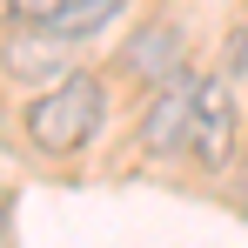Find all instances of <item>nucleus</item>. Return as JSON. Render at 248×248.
I'll return each instance as SVG.
<instances>
[{
    "instance_id": "6e6552de",
    "label": "nucleus",
    "mask_w": 248,
    "mask_h": 248,
    "mask_svg": "<svg viewBox=\"0 0 248 248\" xmlns=\"http://www.w3.org/2000/svg\"><path fill=\"white\" fill-rule=\"evenodd\" d=\"M235 87H248V20H235L228 27V67H221Z\"/></svg>"
},
{
    "instance_id": "20e7f679",
    "label": "nucleus",
    "mask_w": 248,
    "mask_h": 248,
    "mask_svg": "<svg viewBox=\"0 0 248 248\" xmlns=\"http://www.w3.org/2000/svg\"><path fill=\"white\" fill-rule=\"evenodd\" d=\"M188 67V27L174 20V14H148L134 34H127V47L114 54V74L134 87H161L168 74H181Z\"/></svg>"
},
{
    "instance_id": "0eeeda50",
    "label": "nucleus",
    "mask_w": 248,
    "mask_h": 248,
    "mask_svg": "<svg viewBox=\"0 0 248 248\" xmlns=\"http://www.w3.org/2000/svg\"><path fill=\"white\" fill-rule=\"evenodd\" d=\"M61 7H67V0H0V27H14V34H27V27H54Z\"/></svg>"
},
{
    "instance_id": "423d86ee",
    "label": "nucleus",
    "mask_w": 248,
    "mask_h": 248,
    "mask_svg": "<svg viewBox=\"0 0 248 248\" xmlns=\"http://www.w3.org/2000/svg\"><path fill=\"white\" fill-rule=\"evenodd\" d=\"M121 7H127V0H67V7L54 14V27H47V34H61L67 47H81V41H94L101 27H114V20H121Z\"/></svg>"
},
{
    "instance_id": "39448f33",
    "label": "nucleus",
    "mask_w": 248,
    "mask_h": 248,
    "mask_svg": "<svg viewBox=\"0 0 248 248\" xmlns=\"http://www.w3.org/2000/svg\"><path fill=\"white\" fill-rule=\"evenodd\" d=\"M81 61H74V47L61 41V34H47V27H27V34H14V41L0 47V74L7 81H20V87H54V81H67Z\"/></svg>"
},
{
    "instance_id": "f257e3e1",
    "label": "nucleus",
    "mask_w": 248,
    "mask_h": 248,
    "mask_svg": "<svg viewBox=\"0 0 248 248\" xmlns=\"http://www.w3.org/2000/svg\"><path fill=\"white\" fill-rule=\"evenodd\" d=\"M108 121V74H94V67H74L67 81L41 87L34 101H27V148L34 155H54V161H67V155H81L87 141L101 134Z\"/></svg>"
},
{
    "instance_id": "7ed1b4c3",
    "label": "nucleus",
    "mask_w": 248,
    "mask_h": 248,
    "mask_svg": "<svg viewBox=\"0 0 248 248\" xmlns=\"http://www.w3.org/2000/svg\"><path fill=\"white\" fill-rule=\"evenodd\" d=\"M195 67H181V74H168L161 87H148V101H141V114H134V155H148V161H181L188 155V114H195Z\"/></svg>"
},
{
    "instance_id": "f03ea898",
    "label": "nucleus",
    "mask_w": 248,
    "mask_h": 248,
    "mask_svg": "<svg viewBox=\"0 0 248 248\" xmlns=\"http://www.w3.org/2000/svg\"><path fill=\"white\" fill-rule=\"evenodd\" d=\"M242 141V87L228 81L221 67H208L195 81V114H188V161L202 174H228Z\"/></svg>"
}]
</instances>
